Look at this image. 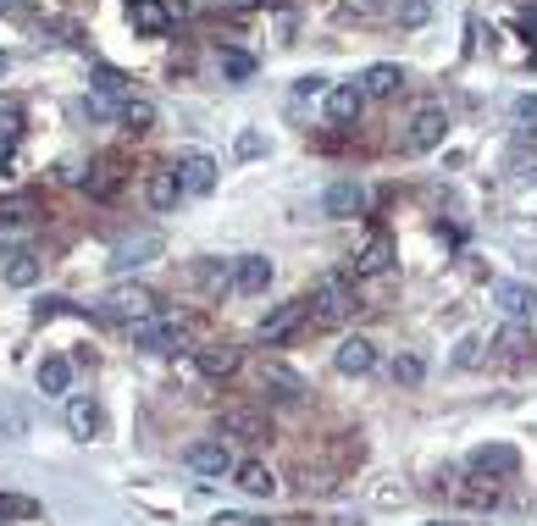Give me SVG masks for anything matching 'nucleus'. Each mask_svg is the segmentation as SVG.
<instances>
[{
	"mask_svg": "<svg viewBox=\"0 0 537 526\" xmlns=\"http://www.w3.org/2000/svg\"><path fill=\"white\" fill-rule=\"evenodd\" d=\"M421 377H427V360H421V355H399V360H394V383L416 388Z\"/></svg>",
	"mask_w": 537,
	"mask_h": 526,
	"instance_id": "2f4dec72",
	"label": "nucleus"
},
{
	"mask_svg": "<svg viewBox=\"0 0 537 526\" xmlns=\"http://www.w3.org/2000/svg\"><path fill=\"white\" fill-rule=\"evenodd\" d=\"M255 6H272V0H227V12H255Z\"/></svg>",
	"mask_w": 537,
	"mask_h": 526,
	"instance_id": "58836bf2",
	"label": "nucleus"
},
{
	"mask_svg": "<svg viewBox=\"0 0 537 526\" xmlns=\"http://www.w3.org/2000/svg\"><path fill=\"white\" fill-rule=\"evenodd\" d=\"M172 172H178L183 194H211V189H216V161L200 156V150H189V156H183Z\"/></svg>",
	"mask_w": 537,
	"mask_h": 526,
	"instance_id": "1a4fd4ad",
	"label": "nucleus"
},
{
	"mask_svg": "<svg viewBox=\"0 0 537 526\" xmlns=\"http://www.w3.org/2000/svg\"><path fill=\"white\" fill-rule=\"evenodd\" d=\"M233 482H239L250 499H272V493H277V477L261 466V460H244V466H233Z\"/></svg>",
	"mask_w": 537,
	"mask_h": 526,
	"instance_id": "6ab92c4d",
	"label": "nucleus"
},
{
	"mask_svg": "<svg viewBox=\"0 0 537 526\" xmlns=\"http://www.w3.org/2000/svg\"><path fill=\"white\" fill-rule=\"evenodd\" d=\"M521 28H526V34H537V6H532V12L521 17Z\"/></svg>",
	"mask_w": 537,
	"mask_h": 526,
	"instance_id": "ea45409f",
	"label": "nucleus"
},
{
	"mask_svg": "<svg viewBox=\"0 0 537 526\" xmlns=\"http://www.w3.org/2000/svg\"><path fill=\"white\" fill-rule=\"evenodd\" d=\"M493 299H499V311L510 316V322H526V316H532V305H537L532 283H499V288H493Z\"/></svg>",
	"mask_w": 537,
	"mask_h": 526,
	"instance_id": "f3484780",
	"label": "nucleus"
},
{
	"mask_svg": "<svg viewBox=\"0 0 537 526\" xmlns=\"http://www.w3.org/2000/svg\"><path fill=\"white\" fill-rule=\"evenodd\" d=\"M471 471L477 477H515L521 455H515L510 443H482V449H471Z\"/></svg>",
	"mask_w": 537,
	"mask_h": 526,
	"instance_id": "6e6552de",
	"label": "nucleus"
},
{
	"mask_svg": "<svg viewBox=\"0 0 537 526\" xmlns=\"http://www.w3.org/2000/svg\"><path fill=\"white\" fill-rule=\"evenodd\" d=\"M532 67H537V50H532Z\"/></svg>",
	"mask_w": 537,
	"mask_h": 526,
	"instance_id": "79ce46f5",
	"label": "nucleus"
},
{
	"mask_svg": "<svg viewBox=\"0 0 537 526\" xmlns=\"http://www.w3.org/2000/svg\"><path fill=\"white\" fill-rule=\"evenodd\" d=\"M482 360V338H460V349H454V366H477Z\"/></svg>",
	"mask_w": 537,
	"mask_h": 526,
	"instance_id": "72a5a7b5",
	"label": "nucleus"
},
{
	"mask_svg": "<svg viewBox=\"0 0 537 526\" xmlns=\"http://www.w3.org/2000/svg\"><path fill=\"white\" fill-rule=\"evenodd\" d=\"M239 349L233 344H205V349H194V366H200V377H211V383H222V377H233L239 371Z\"/></svg>",
	"mask_w": 537,
	"mask_h": 526,
	"instance_id": "9b49d317",
	"label": "nucleus"
},
{
	"mask_svg": "<svg viewBox=\"0 0 537 526\" xmlns=\"http://www.w3.org/2000/svg\"><path fill=\"white\" fill-rule=\"evenodd\" d=\"M128 6H139V0H128Z\"/></svg>",
	"mask_w": 537,
	"mask_h": 526,
	"instance_id": "37998d69",
	"label": "nucleus"
},
{
	"mask_svg": "<svg viewBox=\"0 0 537 526\" xmlns=\"http://www.w3.org/2000/svg\"><path fill=\"white\" fill-rule=\"evenodd\" d=\"M266 144H261V133H239V156H261Z\"/></svg>",
	"mask_w": 537,
	"mask_h": 526,
	"instance_id": "e433bc0d",
	"label": "nucleus"
},
{
	"mask_svg": "<svg viewBox=\"0 0 537 526\" xmlns=\"http://www.w3.org/2000/svg\"><path fill=\"white\" fill-rule=\"evenodd\" d=\"M493 349H499V355L504 360H526V355H532V333H526V327L521 322H510V327H504V333H499V344H493Z\"/></svg>",
	"mask_w": 537,
	"mask_h": 526,
	"instance_id": "bb28decb",
	"label": "nucleus"
},
{
	"mask_svg": "<svg viewBox=\"0 0 537 526\" xmlns=\"http://www.w3.org/2000/svg\"><path fill=\"white\" fill-rule=\"evenodd\" d=\"M305 316H311V305H305V299H288V305H272V311L261 316V327H255V333H261V344H283L288 333H299V327H305Z\"/></svg>",
	"mask_w": 537,
	"mask_h": 526,
	"instance_id": "423d86ee",
	"label": "nucleus"
},
{
	"mask_svg": "<svg viewBox=\"0 0 537 526\" xmlns=\"http://www.w3.org/2000/svg\"><path fill=\"white\" fill-rule=\"evenodd\" d=\"M311 305V316L316 322H344V316H355V283L349 277H327V283H316V294L305 299Z\"/></svg>",
	"mask_w": 537,
	"mask_h": 526,
	"instance_id": "7ed1b4c3",
	"label": "nucleus"
},
{
	"mask_svg": "<svg viewBox=\"0 0 537 526\" xmlns=\"http://www.w3.org/2000/svg\"><path fill=\"white\" fill-rule=\"evenodd\" d=\"M117 117H122V128H128V133H150V128H156V106H150V100H122Z\"/></svg>",
	"mask_w": 537,
	"mask_h": 526,
	"instance_id": "a878e982",
	"label": "nucleus"
},
{
	"mask_svg": "<svg viewBox=\"0 0 537 526\" xmlns=\"http://www.w3.org/2000/svg\"><path fill=\"white\" fill-rule=\"evenodd\" d=\"M100 311H106L111 322H128V327H133V322H144V316H156L161 299L150 294L144 283H122V288H111V294L100 299Z\"/></svg>",
	"mask_w": 537,
	"mask_h": 526,
	"instance_id": "f03ea898",
	"label": "nucleus"
},
{
	"mask_svg": "<svg viewBox=\"0 0 537 526\" xmlns=\"http://www.w3.org/2000/svg\"><path fill=\"white\" fill-rule=\"evenodd\" d=\"M178 194H183V183H178V172H150V178H144V200L156 205V211H172V205H178Z\"/></svg>",
	"mask_w": 537,
	"mask_h": 526,
	"instance_id": "aec40b11",
	"label": "nucleus"
},
{
	"mask_svg": "<svg viewBox=\"0 0 537 526\" xmlns=\"http://www.w3.org/2000/svg\"><path fill=\"white\" fill-rule=\"evenodd\" d=\"M150 255H161V239H156V233H139L133 244H117V255H111V266H117V272H133V266H144Z\"/></svg>",
	"mask_w": 537,
	"mask_h": 526,
	"instance_id": "412c9836",
	"label": "nucleus"
},
{
	"mask_svg": "<svg viewBox=\"0 0 537 526\" xmlns=\"http://www.w3.org/2000/svg\"><path fill=\"white\" fill-rule=\"evenodd\" d=\"M255 72V61L244 56V50H222V78H233V84H244Z\"/></svg>",
	"mask_w": 537,
	"mask_h": 526,
	"instance_id": "473e14b6",
	"label": "nucleus"
},
{
	"mask_svg": "<svg viewBox=\"0 0 537 526\" xmlns=\"http://www.w3.org/2000/svg\"><path fill=\"white\" fill-rule=\"evenodd\" d=\"M432 526H471V521H432Z\"/></svg>",
	"mask_w": 537,
	"mask_h": 526,
	"instance_id": "a19ab883",
	"label": "nucleus"
},
{
	"mask_svg": "<svg viewBox=\"0 0 537 526\" xmlns=\"http://www.w3.org/2000/svg\"><path fill=\"white\" fill-rule=\"evenodd\" d=\"M222 432L227 438H244V443H261V438H272V421H266L261 410H250V405H227L222 410Z\"/></svg>",
	"mask_w": 537,
	"mask_h": 526,
	"instance_id": "0eeeda50",
	"label": "nucleus"
},
{
	"mask_svg": "<svg viewBox=\"0 0 537 526\" xmlns=\"http://www.w3.org/2000/svg\"><path fill=\"white\" fill-rule=\"evenodd\" d=\"M95 100H111V106L133 100V78L117 72V67H95Z\"/></svg>",
	"mask_w": 537,
	"mask_h": 526,
	"instance_id": "5701e85b",
	"label": "nucleus"
},
{
	"mask_svg": "<svg viewBox=\"0 0 537 526\" xmlns=\"http://www.w3.org/2000/svg\"><path fill=\"white\" fill-rule=\"evenodd\" d=\"M128 12H133V28H139V34H167L172 28L167 0H139V6H128Z\"/></svg>",
	"mask_w": 537,
	"mask_h": 526,
	"instance_id": "b1692460",
	"label": "nucleus"
},
{
	"mask_svg": "<svg viewBox=\"0 0 537 526\" xmlns=\"http://www.w3.org/2000/svg\"><path fill=\"white\" fill-rule=\"evenodd\" d=\"M89 194H95V200H106V194H117V161H95V167H89Z\"/></svg>",
	"mask_w": 537,
	"mask_h": 526,
	"instance_id": "c756f323",
	"label": "nucleus"
},
{
	"mask_svg": "<svg viewBox=\"0 0 537 526\" xmlns=\"http://www.w3.org/2000/svg\"><path fill=\"white\" fill-rule=\"evenodd\" d=\"M133 344L150 349V355H183L189 349V316H178V311L144 316V322H133Z\"/></svg>",
	"mask_w": 537,
	"mask_h": 526,
	"instance_id": "f257e3e1",
	"label": "nucleus"
},
{
	"mask_svg": "<svg viewBox=\"0 0 537 526\" xmlns=\"http://www.w3.org/2000/svg\"><path fill=\"white\" fill-rule=\"evenodd\" d=\"M333 366L344 371V377H366V371L377 366V344H371V338H344L338 355H333Z\"/></svg>",
	"mask_w": 537,
	"mask_h": 526,
	"instance_id": "4468645a",
	"label": "nucleus"
},
{
	"mask_svg": "<svg viewBox=\"0 0 537 526\" xmlns=\"http://www.w3.org/2000/svg\"><path fill=\"white\" fill-rule=\"evenodd\" d=\"M299 95H305V100H311V95H327V89H333V78H322V72H311V78H299Z\"/></svg>",
	"mask_w": 537,
	"mask_h": 526,
	"instance_id": "f704fd0d",
	"label": "nucleus"
},
{
	"mask_svg": "<svg viewBox=\"0 0 537 526\" xmlns=\"http://www.w3.org/2000/svg\"><path fill=\"white\" fill-rule=\"evenodd\" d=\"M67 311V299H39L34 305V322H50V316H61Z\"/></svg>",
	"mask_w": 537,
	"mask_h": 526,
	"instance_id": "c9c22d12",
	"label": "nucleus"
},
{
	"mask_svg": "<svg viewBox=\"0 0 537 526\" xmlns=\"http://www.w3.org/2000/svg\"><path fill=\"white\" fill-rule=\"evenodd\" d=\"M67 432L72 438H100V432H106V410L95 405V399H67Z\"/></svg>",
	"mask_w": 537,
	"mask_h": 526,
	"instance_id": "f8f14e48",
	"label": "nucleus"
},
{
	"mask_svg": "<svg viewBox=\"0 0 537 526\" xmlns=\"http://www.w3.org/2000/svg\"><path fill=\"white\" fill-rule=\"evenodd\" d=\"M515 117H521V122H537V95H521V100H515Z\"/></svg>",
	"mask_w": 537,
	"mask_h": 526,
	"instance_id": "4c0bfd02",
	"label": "nucleus"
},
{
	"mask_svg": "<svg viewBox=\"0 0 537 526\" xmlns=\"http://www.w3.org/2000/svg\"><path fill=\"white\" fill-rule=\"evenodd\" d=\"M360 111H366V95H360V84H333V89H327V117H333L338 128L360 122Z\"/></svg>",
	"mask_w": 537,
	"mask_h": 526,
	"instance_id": "2eb2a0df",
	"label": "nucleus"
},
{
	"mask_svg": "<svg viewBox=\"0 0 537 526\" xmlns=\"http://www.w3.org/2000/svg\"><path fill=\"white\" fill-rule=\"evenodd\" d=\"M327 216H338V222H349V216H366V189H360L355 178H338L333 189H327Z\"/></svg>",
	"mask_w": 537,
	"mask_h": 526,
	"instance_id": "9d476101",
	"label": "nucleus"
},
{
	"mask_svg": "<svg viewBox=\"0 0 537 526\" xmlns=\"http://www.w3.org/2000/svg\"><path fill=\"white\" fill-rule=\"evenodd\" d=\"M0 277H6L12 288H34V283H39V255H34V250L0 255Z\"/></svg>",
	"mask_w": 537,
	"mask_h": 526,
	"instance_id": "a211bd4d",
	"label": "nucleus"
},
{
	"mask_svg": "<svg viewBox=\"0 0 537 526\" xmlns=\"http://www.w3.org/2000/svg\"><path fill=\"white\" fill-rule=\"evenodd\" d=\"M261 383L283 388V399H305V383H299L294 371H283V366H266V371H261Z\"/></svg>",
	"mask_w": 537,
	"mask_h": 526,
	"instance_id": "7c9ffc66",
	"label": "nucleus"
},
{
	"mask_svg": "<svg viewBox=\"0 0 537 526\" xmlns=\"http://www.w3.org/2000/svg\"><path fill=\"white\" fill-rule=\"evenodd\" d=\"M443 133H449V117H443L438 106H427V111H416V117H410L405 150H410V156H427V150H438V144H443Z\"/></svg>",
	"mask_w": 537,
	"mask_h": 526,
	"instance_id": "39448f33",
	"label": "nucleus"
},
{
	"mask_svg": "<svg viewBox=\"0 0 537 526\" xmlns=\"http://www.w3.org/2000/svg\"><path fill=\"white\" fill-rule=\"evenodd\" d=\"M39 216V200L34 194H12V200H0V222L6 228H17V222H34Z\"/></svg>",
	"mask_w": 537,
	"mask_h": 526,
	"instance_id": "cd10ccee",
	"label": "nucleus"
},
{
	"mask_svg": "<svg viewBox=\"0 0 537 526\" xmlns=\"http://www.w3.org/2000/svg\"><path fill=\"white\" fill-rule=\"evenodd\" d=\"M272 261H266V255H239V266H233V288H239V294H266V288H272Z\"/></svg>",
	"mask_w": 537,
	"mask_h": 526,
	"instance_id": "ddd939ff",
	"label": "nucleus"
},
{
	"mask_svg": "<svg viewBox=\"0 0 537 526\" xmlns=\"http://www.w3.org/2000/svg\"><path fill=\"white\" fill-rule=\"evenodd\" d=\"M39 515V499L28 493H0V521H34Z\"/></svg>",
	"mask_w": 537,
	"mask_h": 526,
	"instance_id": "c85d7f7f",
	"label": "nucleus"
},
{
	"mask_svg": "<svg viewBox=\"0 0 537 526\" xmlns=\"http://www.w3.org/2000/svg\"><path fill=\"white\" fill-rule=\"evenodd\" d=\"M183 466H189L194 477H233L239 460H233V449H227L222 438H205V443H189V449H183Z\"/></svg>",
	"mask_w": 537,
	"mask_h": 526,
	"instance_id": "20e7f679",
	"label": "nucleus"
},
{
	"mask_svg": "<svg viewBox=\"0 0 537 526\" xmlns=\"http://www.w3.org/2000/svg\"><path fill=\"white\" fill-rule=\"evenodd\" d=\"M399 89H405V67H394V61H377V67L360 72V95L388 100V95H399Z\"/></svg>",
	"mask_w": 537,
	"mask_h": 526,
	"instance_id": "dca6fc26",
	"label": "nucleus"
},
{
	"mask_svg": "<svg viewBox=\"0 0 537 526\" xmlns=\"http://www.w3.org/2000/svg\"><path fill=\"white\" fill-rule=\"evenodd\" d=\"M67 388H72V360L45 355L39 360V394H67Z\"/></svg>",
	"mask_w": 537,
	"mask_h": 526,
	"instance_id": "393cba45",
	"label": "nucleus"
},
{
	"mask_svg": "<svg viewBox=\"0 0 537 526\" xmlns=\"http://www.w3.org/2000/svg\"><path fill=\"white\" fill-rule=\"evenodd\" d=\"M388 266H394V244H388V239H371L366 250L355 255V266H349V272H355V277H382Z\"/></svg>",
	"mask_w": 537,
	"mask_h": 526,
	"instance_id": "4be33fe9",
	"label": "nucleus"
}]
</instances>
